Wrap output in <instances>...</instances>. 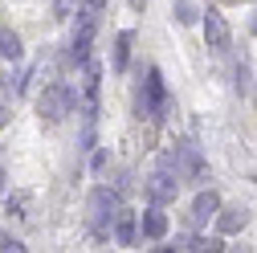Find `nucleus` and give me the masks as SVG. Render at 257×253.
Wrapping results in <instances>:
<instances>
[{"instance_id":"1","label":"nucleus","mask_w":257,"mask_h":253,"mask_svg":"<svg viewBox=\"0 0 257 253\" xmlns=\"http://www.w3.org/2000/svg\"><path fill=\"white\" fill-rule=\"evenodd\" d=\"M114 216H118V196L110 188H94L90 192V225H94V233H110Z\"/></svg>"},{"instance_id":"2","label":"nucleus","mask_w":257,"mask_h":253,"mask_svg":"<svg viewBox=\"0 0 257 253\" xmlns=\"http://www.w3.org/2000/svg\"><path fill=\"white\" fill-rule=\"evenodd\" d=\"M94 29H98V5H78V37H74V61L78 66L90 57Z\"/></svg>"},{"instance_id":"3","label":"nucleus","mask_w":257,"mask_h":253,"mask_svg":"<svg viewBox=\"0 0 257 253\" xmlns=\"http://www.w3.org/2000/svg\"><path fill=\"white\" fill-rule=\"evenodd\" d=\"M70 106H74V90L70 86H49L41 94V102H37V110H41L45 122H61V118L70 114Z\"/></svg>"},{"instance_id":"4","label":"nucleus","mask_w":257,"mask_h":253,"mask_svg":"<svg viewBox=\"0 0 257 253\" xmlns=\"http://www.w3.org/2000/svg\"><path fill=\"white\" fill-rule=\"evenodd\" d=\"M147 192H151V200L155 204H168V200H176L180 196V176L164 164V168H159L151 180H147Z\"/></svg>"},{"instance_id":"5","label":"nucleus","mask_w":257,"mask_h":253,"mask_svg":"<svg viewBox=\"0 0 257 253\" xmlns=\"http://www.w3.org/2000/svg\"><path fill=\"white\" fill-rule=\"evenodd\" d=\"M204 41H208V49H216V53L229 49V25H224V17H220L216 9L204 13Z\"/></svg>"},{"instance_id":"6","label":"nucleus","mask_w":257,"mask_h":253,"mask_svg":"<svg viewBox=\"0 0 257 253\" xmlns=\"http://www.w3.org/2000/svg\"><path fill=\"white\" fill-rule=\"evenodd\" d=\"M143 90H147V102H143V110H147L151 118H159V114H164V106H168V90H164V78H159V70H151V74H147Z\"/></svg>"},{"instance_id":"7","label":"nucleus","mask_w":257,"mask_h":253,"mask_svg":"<svg viewBox=\"0 0 257 253\" xmlns=\"http://www.w3.org/2000/svg\"><path fill=\"white\" fill-rule=\"evenodd\" d=\"M216 208H220V196L216 192H200L196 200H192V225H208V220L216 216Z\"/></svg>"},{"instance_id":"8","label":"nucleus","mask_w":257,"mask_h":253,"mask_svg":"<svg viewBox=\"0 0 257 253\" xmlns=\"http://www.w3.org/2000/svg\"><path fill=\"white\" fill-rule=\"evenodd\" d=\"M143 237H151V241H164L168 237V216L159 212V204H151L143 212Z\"/></svg>"},{"instance_id":"9","label":"nucleus","mask_w":257,"mask_h":253,"mask_svg":"<svg viewBox=\"0 0 257 253\" xmlns=\"http://www.w3.org/2000/svg\"><path fill=\"white\" fill-rule=\"evenodd\" d=\"M114 241L118 245H135V212H122L114 216Z\"/></svg>"},{"instance_id":"10","label":"nucleus","mask_w":257,"mask_h":253,"mask_svg":"<svg viewBox=\"0 0 257 253\" xmlns=\"http://www.w3.org/2000/svg\"><path fill=\"white\" fill-rule=\"evenodd\" d=\"M245 220H249V216H245V208H224V212L216 208V225H220V233H237Z\"/></svg>"},{"instance_id":"11","label":"nucleus","mask_w":257,"mask_h":253,"mask_svg":"<svg viewBox=\"0 0 257 253\" xmlns=\"http://www.w3.org/2000/svg\"><path fill=\"white\" fill-rule=\"evenodd\" d=\"M21 37L13 33V29H5V33H0V57H5V61H21Z\"/></svg>"},{"instance_id":"12","label":"nucleus","mask_w":257,"mask_h":253,"mask_svg":"<svg viewBox=\"0 0 257 253\" xmlns=\"http://www.w3.org/2000/svg\"><path fill=\"white\" fill-rule=\"evenodd\" d=\"M126 53H131V33H118V41H114V70H126Z\"/></svg>"},{"instance_id":"13","label":"nucleus","mask_w":257,"mask_h":253,"mask_svg":"<svg viewBox=\"0 0 257 253\" xmlns=\"http://www.w3.org/2000/svg\"><path fill=\"white\" fill-rule=\"evenodd\" d=\"M78 5H82V0H57V5H53V13H57V17H70Z\"/></svg>"},{"instance_id":"14","label":"nucleus","mask_w":257,"mask_h":253,"mask_svg":"<svg viewBox=\"0 0 257 253\" xmlns=\"http://www.w3.org/2000/svg\"><path fill=\"white\" fill-rule=\"evenodd\" d=\"M176 21H180V25H188V21H192V5H188V0H180V9H176Z\"/></svg>"},{"instance_id":"15","label":"nucleus","mask_w":257,"mask_h":253,"mask_svg":"<svg viewBox=\"0 0 257 253\" xmlns=\"http://www.w3.org/2000/svg\"><path fill=\"white\" fill-rule=\"evenodd\" d=\"M0 249H5V253H25V245H21V241H9V237L0 241Z\"/></svg>"},{"instance_id":"16","label":"nucleus","mask_w":257,"mask_h":253,"mask_svg":"<svg viewBox=\"0 0 257 253\" xmlns=\"http://www.w3.org/2000/svg\"><path fill=\"white\" fill-rule=\"evenodd\" d=\"M5 122H9V106H5V102H0V126H5Z\"/></svg>"},{"instance_id":"17","label":"nucleus","mask_w":257,"mask_h":253,"mask_svg":"<svg viewBox=\"0 0 257 253\" xmlns=\"http://www.w3.org/2000/svg\"><path fill=\"white\" fill-rule=\"evenodd\" d=\"M0 184H5V172H0Z\"/></svg>"}]
</instances>
